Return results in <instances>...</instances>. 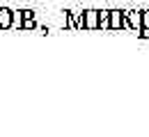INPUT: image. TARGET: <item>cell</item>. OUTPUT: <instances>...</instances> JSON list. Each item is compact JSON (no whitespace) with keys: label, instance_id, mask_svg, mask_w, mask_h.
I'll return each mask as SVG.
<instances>
[{"label":"cell","instance_id":"1","mask_svg":"<svg viewBox=\"0 0 149 137\" xmlns=\"http://www.w3.org/2000/svg\"><path fill=\"white\" fill-rule=\"evenodd\" d=\"M87 25H90V28L96 25V12H87Z\"/></svg>","mask_w":149,"mask_h":137},{"label":"cell","instance_id":"2","mask_svg":"<svg viewBox=\"0 0 149 137\" xmlns=\"http://www.w3.org/2000/svg\"><path fill=\"white\" fill-rule=\"evenodd\" d=\"M0 23H2V25L9 23V14H7V12H0Z\"/></svg>","mask_w":149,"mask_h":137},{"label":"cell","instance_id":"3","mask_svg":"<svg viewBox=\"0 0 149 137\" xmlns=\"http://www.w3.org/2000/svg\"><path fill=\"white\" fill-rule=\"evenodd\" d=\"M142 25L149 28V12H145V16H142Z\"/></svg>","mask_w":149,"mask_h":137}]
</instances>
